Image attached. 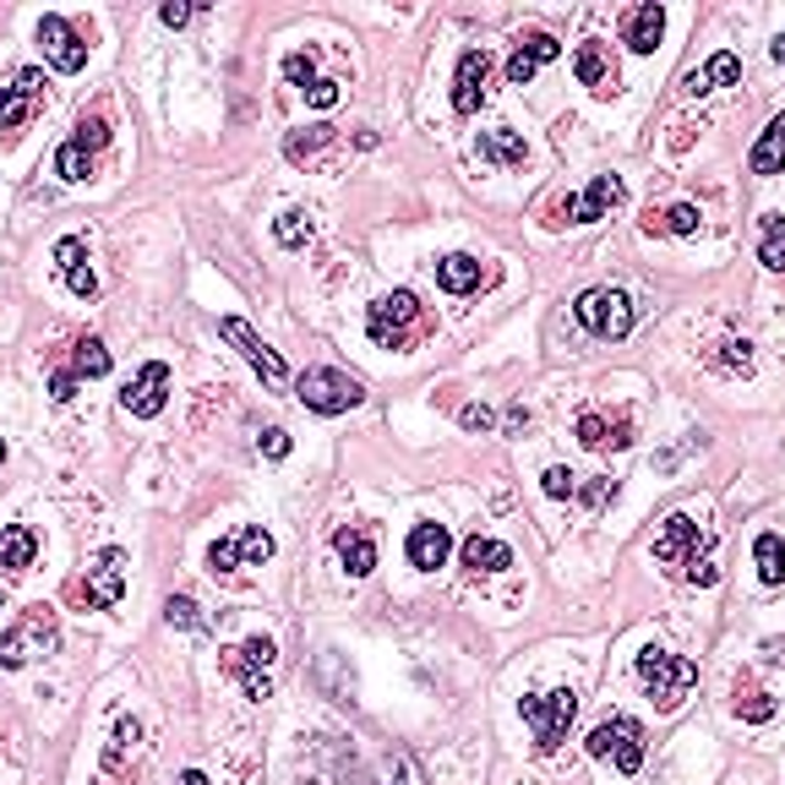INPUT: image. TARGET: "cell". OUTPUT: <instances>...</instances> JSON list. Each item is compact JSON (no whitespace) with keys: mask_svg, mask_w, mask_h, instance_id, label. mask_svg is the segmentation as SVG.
I'll return each instance as SVG.
<instances>
[{"mask_svg":"<svg viewBox=\"0 0 785 785\" xmlns=\"http://www.w3.org/2000/svg\"><path fill=\"white\" fill-rule=\"evenodd\" d=\"M66 371H72L77 382H83V376H104V371H110V349H104V338H77Z\"/></svg>","mask_w":785,"mask_h":785,"instance_id":"29","label":"cell"},{"mask_svg":"<svg viewBox=\"0 0 785 785\" xmlns=\"http://www.w3.org/2000/svg\"><path fill=\"white\" fill-rule=\"evenodd\" d=\"M573 432H578V443H584L589 453H606V448L622 453V448H633V421H627V415L611 421V415H595V410H589V415H578Z\"/></svg>","mask_w":785,"mask_h":785,"instance_id":"19","label":"cell"},{"mask_svg":"<svg viewBox=\"0 0 785 785\" xmlns=\"http://www.w3.org/2000/svg\"><path fill=\"white\" fill-rule=\"evenodd\" d=\"M126 595V551L121 546H110V551H99L94 557V568L72 584V600L77 606H88V611H110L115 600Z\"/></svg>","mask_w":785,"mask_h":785,"instance_id":"9","label":"cell"},{"mask_svg":"<svg viewBox=\"0 0 785 785\" xmlns=\"http://www.w3.org/2000/svg\"><path fill=\"white\" fill-rule=\"evenodd\" d=\"M769 55H774V61H780V66H785V34H780V39H774V50H769Z\"/></svg>","mask_w":785,"mask_h":785,"instance_id":"55","label":"cell"},{"mask_svg":"<svg viewBox=\"0 0 785 785\" xmlns=\"http://www.w3.org/2000/svg\"><path fill=\"white\" fill-rule=\"evenodd\" d=\"M633 671H638V682H644V693L655 698V709L660 714H671L693 687H698V665L693 660H682V655H671V649H660V644H649V649H638V660H633Z\"/></svg>","mask_w":785,"mask_h":785,"instance_id":"3","label":"cell"},{"mask_svg":"<svg viewBox=\"0 0 785 785\" xmlns=\"http://www.w3.org/2000/svg\"><path fill=\"white\" fill-rule=\"evenodd\" d=\"M660 34H665V12L655 7V0H644V7H633V12H627V23H622V45H627L633 55H655Z\"/></svg>","mask_w":785,"mask_h":785,"instance_id":"21","label":"cell"},{"mask_svg":"<svg viewBox=\"0 0 785 785\" xmlns=\"http://www.w3.org/2000/svg\"><path fill=\"white\" fill-rule=\"evenodd\" d=\"M698 224H703V219H698L693 202H676V208L660 213V235H698Z\"/></svg>","mask_w":785,"mask_h":785,"instance_id":"38","label":"cell"},{"mask_svg":"<svg viewBox=\"0 0 785 785\" xmlns=\"http://www.w3.org/2000/svg\"><path fill=\"white\" fill-rule=\"evenodd\" d=\"M34 557H39V535L34 529H23V524L0 529V568L23 573V568H34Z\"/></svg>","mask_w":785,"mask_h":785,"instance_id":"27","label":"cell"},{"mask_svg":"<svg viewBox=\"0 0 785 785\" xmlns=\"http://www.w3.org/2000/svg\"><path fill=\"white\" fill-rule=\"evenodd\" d=\"M508 426H513V432H524V426H529V410H524V404H513V410H508Z\"/></svg>","mask_w":785,"mask_h":785,"instance_id":"53","label":"cell"},{"mask_svg":"<svg viewBox=\"0 0 785 785\" xmlns=\"http://www.w3.org/2000/svg\"><path fill=\"white\" fill-rule=\"evenodd\" d=\"M39 45H45L50 66H55V72H66V77L88 66V45H83V34H77L66 17H55V12H50V17H39Z\"/></svg>","mask_w":785,"mask_h":785,"instance_id":"15","label":"cell"},{"mask_svg":"<svg viewBox=\"0 0 785 785\" xmlns=\"http://www.w3.org/2000/svg\"><path fill=\"white\" fill-rule=\"evenodd\" d=\"M164 399H170V365H164V360H148V365L126 382V392H121L126 415H137V421H153V415L164 410Z\"/></svg>","mask_w":785,"mask_h":785,"instance_id":"14","label":"cell"},{"mask_svg":"<svg viewBox=\"0 0 785 785\" xmlns=\"http://www.w3.org/2000/svg\"><path fill=\"white\" fill-rule=\"evenodd\" d=\"M573 72H578V83L589 88V94H600V99H616L622 88V72H616V55L600 45V39H589V45H578V55H573Z\"/></svg>","mask_w":785,"mask_h":785,"instance_id":"17","label":"cell"},{"mask_svg":"<svg viewBox=\"0 0 785 785\" xmlns=\"http://www.w3.org/2000/svg\"><path fill=\"white\" fill-rule=\"evenodd\" d=\"M432 327L437 322H432V311L421 306L415 289H392V295L371 300V311H365V333L382 349H415L421 338H432Z\"/></svg>","mask_w":785,"mask_h":785,"instance_id":"2","label":"cell"},{"mask_svg":"<svg viewBox=\"0 0 785 785\" xmlns=\"http://www.w3.org/2000/svg\"><path fill=\"white\" fill-rule=\"evenodd\" d=\"M578 497H584V502H589V508H606V502H611V497H616V481H595V486H584V491H578Z\"/></svg>","mask_w":785,"mask_h":785,"instance_id":"50","label":"cell"},{"mask_svg":"<svg viewBox=\"0 0 785 785\" xmlns=\"http://www.w3.org/2000/svg\"><path fill=\"white\" fill-rule=\"evenodd\" d=\"M519 714H524V725L535 731V752H557V747L568 742V725L578 720V693H573V687L529 693V698H519Z\"/></svg>","mask_w":785,"mask_h":785,"instance_id":"4","label":"cell"},{"mask_svg":"<svg viewBox=\"0 0 785 785\" xmlns=\"http://www.w3.org/2000/svg\"><path fill=\"white\" fill-rule=\"evenodd\" d=\"M475 153H481L486 164H502V170H519V164L529 159V148H524V137H519V132H508V126H497V132H481V142H475Z\"/></svg>","mask_w":785,"mask_h":785,"instance_id":"25","label":"cell"},{"mask_svg":"<svg viewBox=\"0 0 785 785\" xmlns=\"http://www.w3.org/2000/svg\"><path fill=\"white\" fill-rule=\"evenodd\" d=\"M55 267H61V273H77V267H88V246H83L77 235L55 240Z\"/></svg>","mask_w":785,"mask_h":785,"instance_id":"44","label":"cell"},{"mask_svg":"<svg viewBox=\"0 0 785 785\" xmlns=\"http://www.w3.org/2000/svg\"><path fill=\"white\" fill-rule=\"evenodd\" d=\"M584 747H589V758H611L622 774H638V769H644V725L627 720V714L600 720V725L589 731Z\"/></svg>","mask_w":785,"mask_h":785,"instance_id":"8","label":"cell"},{"mask_svg":"<svg viewBox=\"0 0 785 785\" xmlns=\"http://www.w3.org/2000/svg\"><path fill=\"white\" fill-rule=\"evenodd\" d=\"M50 399H55V404H72V399H77V376H72L66 365L50 376Z\"/></svg>","mask_w":785,"mask_h":785,"instance_id":"47","label":"cell"},{"mask_svg":"<svg viewBox=\"0 0 785 785\" xmlns=\"http://www.w3.org/2000/svg\"><path fill=\"white\" fill-rule=\"evenodd\" d=\"M774 698L763 693V687H752V682H736V714L742 720H752V725H763V720H774Z\"/></svg>","mask_w":785,"mask_h":785,"instance_id":"33","label":"cell"},{"mask_svg":"<svg viewBox=\"0 0 785 785\" xmlns=\"http://www.w3.org/2000/svg\"><path fill=\"white\" fill-rule=\"evenodd\" d=\"M262 453H267V459H289V432H284V426H267V432H262Z\"/></svg>","mask_w":785,"mask_h":785,"instance_id":"48","label":"cell"},{"mask_svg":"<svg viewBox=\"0 0 785 785\" xmlns=\"http://www.w3.org/2000/svg\"><path fill=\"white\" fill-rule=\"evenodd\" d=\"M649 551H655V562H660L676 584H698V589L720 584V568H714V535L698 529V519H687V513H671V519L660 524V535H655Z\"/></svg>","mask_w":785,"mask_h":785,"instance_id":"1","label":"cell"},{"mask_svg":"<svg viewBox=\"0 0 785 785\" xmlns=\"http://www.w3.org/2000/svg\"><path fill=\"white\" fill-rule=\"evenodd\" d=\"M491 278H497V267H481V257H470V251H453V257L437 262V284H443L448 295H475V289L491 284Z\"/></svg>","mask_w":785,"mask_h":785,"instance_id":"20","label":"cell"},{"mask_svg":"<svg viewBox=\"0 0 785 785\" xmlns=\"http://www.w3.org/2000/svg\"><path fill=\"white\" fill-rule=\"evenodd\" d=\"M55 175H61V180H88V175H94V153H88L83 142H66V148L55 153Z\"/></svg>","mask_w":785,"mask_h":785,"instance_id":"36","label":"cell"},{"mask_svg":"<svg viewBox=\"0 0 785 785\" xmlns=\"http://www.w3.org/2000/svg\"><path fill=\"white\" fill-rule=\"evenodd\" d=\"M66 284H72V295H83V300H94V295H99V278H94V267H77V273H66Z\"/></svg>","mask_w":785,"mask_h":785,"instance_id":"49","label":"cell"},{"mask_svg":"<svg viewBox=\"0 0 785 785\" xmlns=\"http://www.w3.org/2000/svg\"><path fill=\"white\" fill-rule=\"evenodd\" d=\"M752 562H758V578L774 589V584H785V540L780 535H758L752 540Z\"/></svg>","mask_w":785,"mask_h":785,"instance_id":"30","label":"cell"},{"mask_svg":"<svg viewBox=\"0 0 785 785\" xmlns=\"http://www.w3.org/2000/svg\"><path fill=\"white\" fill-rule=\"evenodd\" d=\"M709 365H720V371H731V376H747V371H752V344H747V338H725V344H714Z\"/></svg>","mask_w":785,"mask_h":785,"instance_id":"34","label":"cell"},{"mask_svg":"<svg viewBox=\"0 0 785 785\" xmlns=\"http://www.w3.org/2000/svg\"><path fill=\"white\" fill-rule=\"evenodd\" d=\"M338 142V126H306V132H289V142H284V159L289 164H311L322 148H333Z\"/></svg>","mask_w":785,"mask_h":785,"instance_id":"28","label":"cell"},{"mask_svg":"<svg viewBox=\"0 0 785 785\" xmlns=\"http://www.w3.org/2000/svg\"><path fill=\"white\" fill-rule=\"evenodd\" d=\"M164 622H170V627H191V633H197V627H202V611H197V600H191V595H170V600H164Z\"/></svg>","mask_w":785,"mask_h":785,"instance_id":"40","label":"cell"},{"mask_svg":"<svg viewBox=\"0 0 785 785\" xmlns=\"http://www.w3.org/2000/svg\"><path fill=\"white\" fill-rule=\"evenodd\" d=\"M273 660H278V649H273V638H246V644H235V649H224V671L246 687V698H267L273 693Z\"/></svg>","mask_w":785,"mask_h":785,"instance_id":"11","label":"cell"},{"mask_svg":"<svg viewBox=\"0 0 785 785\" xmlns=\"http://www.w3.org/2000/svg\"><path fill=\"white\" fill-rule=\"evenodd\" d=\"M45 72H17L12 88H0V137H17L45 110Z\"/></svg>","mask_w":785,"mask_h":785,"instance_id":"12","label":"cell"},{"mask_svg":"<svg viewBox=\"0 0 785 785\" xmlns=\"http://www.w3.org/2000/svg\"><path fill=\"white\" fill-rule=\"evenodd\" d=\"M333 546H338V562H344L349 578H365V573L376 568V540H371L360 524H344V529L333 535Z\"/></svg>","mask_w":785,"mask_h":785,"instance_id":"23","label":"cell"},{"mask_svg":"<svg viewBox=\"0 0 785 785\" xmlns=\"http://www.w3.org/2000/svg\"><path fill=\"white\" fill-rule=\"evenodd\" d=\"M55 644H61L55 611H50V606H34V611H23L7 633H0V665H7V671H23L34 655H50Z\"/></svg>","mask_w":785,"mask_h":785,"instance_id":"5","label":"cell"},{"mask_svg":"<svg viewBox=\"0 0 785 785\" xmlns=\"http://www.w3.org/2000/svg\"><path fill=\"white\" fill-rule=\"evenodd\" d=\"M72 142H83L88 153H99V148L110 142V121H104V115H88V121H77V137H72Z\"/></svg>","mask_w":785,"mask_h":785,"instance_id":"43","label":"cell"},{"mask_svg":"<svg viewBox=\"0 0 785 785\" xmlns=\"http://www.w3.org/2000/svg\"><path fill=\"white\" fill-rule=\"evenodd\" d=\"M573 316L595 333V338H627L633 333V300L627 289H584Z\"/></svg>","mask_w":785,"mask_h":785,"instance_id":"10","label":"cell"},{"mask_svg":"<svg viewBox=\"0 0 785 785\" xmlns=\"http://www.w3.org/2000/svg\"><path fill=\"white\" fill-rule=\"evenodd\" d=\"M557 55H562V45H557L551 34H529V39H519V50L508 55V83H513V88H529L535 72H540L546 61H557Z\"/></svg>","mask_w":785,"mask_h":785,"instance_id":"18","label":"cell"},{"mask_svg":"<svg viewBox=\"0 0 785 785\" xmlns=\"http://www.w3.org/2000/svg\"><path fill=\"white\" fill-rule=\"evenodd\" d=\"M180 785H208V774H202V769H186V774H180Z\"/></svg>","mask_w":785,"mask_h":785,"instance_id":"54","label":"cell"},{"mask_svg":"<svg viewBox=\"0 0 785 785\" xmlns=\"http://www.w3.org/2000/svg\"><path fill=\"white\" fill-rule=\"evenodd\" d=\"M159 23H164V28H186V23H191V7H175V0H170V7H159Z\"/></svg>","mask_w":785,"mask_h":785,"instance_id":"51","label":"cell"},{"mask_svg":"<svg viewBox=\"0 0 785 785\" xmlns=\"http://www.w3.org/2000/svg\"><path fill=\"white\" fill-rule=\"evenodd\" d=\"M235 546H240V568H262V562L273 557V535H267L262 524L240 529V535H235Z\"/></svg>","mask_w":785,"mask_h":785,"instance_id":"35","label":"cell"},{"mask_svg":"<svg viewBox=\"0 0 785 785\" xmlns=\"http://www.w3.org/2000/svg\"><path fill=\"white\" fill-rule=\"evenodd\" d=\"M747 170H752V175H780V170H785V115H774V121L763 126V137H758L752 153H747Z\"/></svg>","mask_w":785,"mask_h":785,"instance_id":"24","label":"cell"},{"mask_svg":"<svg viewBox=\"0 0 785 785\" xmlns=\"http://www.w3.org/2000/svg\"><path fill=\"white\" fill-rule=\"evenodd\" d=\"M137 742H142V725L121 714V720H115V742H110V763H115V758H121L126 747H137Z\"/></svg>","mask_w":785,"mask_h":785,"instance_id":"46","label":"cell"},{"mask_svg":"<svg viewBox=\"0 0 785 785\" xmlns=\"http://www.w3.org/2000/svg\"><path fill=\"white\" fill-rule=\"evenodd\" d=\"M208 568H213L219 578L240 573V546H235V535H224V540H213V546H208Z\"/></svg>","mask_w":785,"mask_h":785,"instance_id":"39","label":"cell"},{"mask_svg":"<svg viewBox=\"0 0 785 785\" xmlns=\"http://www.w3.org/2000/svg\"><path fill=\"white\" fill-rule=\"evenodd\" d=\"M295 399H300L306 410H316V415H344V410H354V404L365 399V387H360V376H349V371H338V365H311V371L295 382Z\"/></svg>","mask_w":785,"mask_h":785,"instance_id":"6","label":"cell"},{"mask_svg":"<svg viewBox=\"0 0 785 785\" xmlns=\"http://www.w3.org/2000/svg\"><path fill=\"white\" fill-rule=\"evenodd\" d=\"M311 235H316V213H306V208H289V213H278V219H273V240H278V246H289V251H295V246H306Z\"/></svg>","mask_w":785,"mask_h":785,"instance_id":"31","label":"cell"},{"mask_svg":"<svg viewBox=\"0 0 785 785\" xmlns=\"http://www.w3.org/2000/svg\"><path fill=\"white\" fill-rule=\"evenodd\" d=\"M219 333H224V338H229V344H235L246 360H251V371H257L262 382H273V387H278V382L289 376V371H284V360H278V349H267V344H262V333H257L246 316H219Z\"/></svg>","mask_w":785,"mask_h":785,"instance_id":"13","label":"cell"},{"mask_svg":"<svg viewBox=\"0 0 785 785\" xmlns=\"http://www.w3.org/2000/svg\"><path fill=\"white\" fill-rule=\"evenodd\" d=\"M491 55L486 50H464L459 55V72H453V110L459 115H475L486 104V83H491Z\"/></svg>","mask_w":785,"mask_h":785,"instance_id":"16","label":"cell"},{"mask_svg":"<svg viewBox=\"0 0 785 785\" xmlns=\"http://www.w3.org/2000/svg\"><path fill=\"white\" fill-rule=\"evenodd\" d=\"M284 77H289V83L306 94V88L316 83V55H311V50H295V55H284Z\"/></svg>","mask_w":785,"mask_h":785,"instance_id":"41","label":"cell"},{"mask_svg":"<svg viewBox=\"0 0 785 785\" xmlns=\"http://www.w3.org/2000/svg\"><path fill=\"white\" fill-rule=\"evenodd\" d=\"M540 486H546V497H557V502L578 497V475H573V470H562V464H551V470L540 475Z\"/></svg>","mask_w":785,"mask_h":785,"instance_id":"42","label":"cell"},{"mask_svg":"<svg viewBox=\"0 0 785 785\" xmlns=\"http://www.w3.org/2000/svg\"><path fill=\"white\" fill-rule=\"evenodd\" d=\"M459 421H464L470 432H486V426H491V410H486V404H470V410H464Z\"/></svg>","mask_w":785,"mask_h":785,"instance_id":"52","label":"cell"},{"mask_svg":"<svg viewBox=\"0 0 785 785\" xmlns=\"http://www.w3.org/2000/svg\"><path fill=\"white\" fill-rule=\"evenodd\" d=\"M338 99H344V88H338L333 77H316V83L306 88V104H311V110H333Z\"/></svg>","mask_w":785,"mask_h":785,"instance_id":"45","label":"cell"},{"mask_svg":"<svg viewBox=\"0 0 785 785\" xmlns=\"http://www.w3.org/2000/svg\"><path fill=\"white\" fill-rule=\"evenodd\" d=\"M698 77H703V88H731V83H742V61L731 50H720V55H709V66Z\"/></svg>","mask_w":785,"mask_h":785,"instance_id":"37","label":"cell"},{"mask_svg":"<svg viewBox=\"0 0 785 785\" xmlns=\"http://www.w3.org/2000/svg\"><path fill=\"white\" fill-rule=\"evenodd\" d=\"M758 262L769 273H785V219L763 213V240H758Z\"/></svg>","mask_w":785,"mask_h":785,"instance_id":"32","label":"cell"},{"mask_svg":"<svg viewBox=\"0 0 785 785\" xmlns=\"http://www.w3.org/2000/svg\"><path fill=\"white\" fill-rule=\"evenodd\" d=\"M0 464H7V437H0Z\"/></svg>","mask_w":785,"mask_h":785,"instance_id":"56","label":"cell"},{"mask_svg":"<svg viewBox=\"0 0 785 785\" xmlns=\"http://www.w3.org/2000/svg\"><path fill=\"white\" fill-rule=\"evenodd\" d=\"M459 557H464L470 573H502V568H513V551L502 540H491V535H470Z\"/></svg>","mask_w":785,"mask_h":785,"instance_id":"26","label":"cell"},{"mask_svg":"<svg viewBox=\"0 0 785 785\" xmlns=\"http://www.w3.org/2000/svg\"><path fill=\"white\" fill-rule=\"evenodd\" d=\"M404 551H410V562H415L421 573H437V568L448 562V551H453V535H448V524H415Z\"/></svg>","mask_w":785,"mask_h":785,"instance_id":"22","label":"cell"},{"mask_svg":"<svg viewBox=\"0 0 785 785\" xmlns=\"http://www.w3.org/2000/svg\"><path fill=\"white\" fill-rule=\"evenodd\" d=\"M622 202H627L622 175H595L584 197H557L546 224H551V229H562V224H595V219H606V213H611V208H622Z\"/></svg>","mask_w":785,"mask_h":785,"instance_id":"7","label":"cell"}]
</instances>
